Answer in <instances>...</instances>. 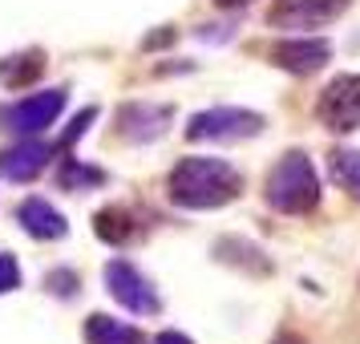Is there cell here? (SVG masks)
Listing matches in <instances>:
<instances>
[{"label": "cell", "instance_id": "obj_6", "mask_svg": "<svg viewBox=\"0 0 360 344\" xmlns=\"http://www.w3.org/2000/svg\"><path fill=\"white\" fill-rule=\"evenodd\" d=\"M348 4L352 0H276L267 8V25L288 29V33H304V29H320V25H332L336 17H344Z\"/></svg>", "mask_w": 360, "mask_h": 344}, {"label": "cell", "instance_id": "obj_16", "mask_svg": "<svg viewBox=\"0 0 360 344\" xmlns=\"http://www.w3.org/2000/svg\"><path fill=\"white\" fill-rule=\"evenodd\" d=\"M328 174L336 179L340 191H348L360 203V150H332L328 154Z\"/></svg>", "mask_w": 360, "mask_h": 344}, {"label": "cell", "instance_id": "obj_15", "mask_svg": "<svg viewBox=\"0 0 360 344\" xmlns=\"http://www.w3.org/2000/svg\"><path fill=\"white\" fill-rule=\"evenodd\" d=\"M41 69H45V53H25V57H8V61H0V85H8V89H25V85H33L41 77Z\"/></svg>", "mask_w": 360, "mask_h": 344}, {"label": "cell", "instance_id": "obj_1", "mask_svg": "<svg viewBox=\"0 0 360 344\" xmlns=\"http://www.w3.org/2000/svg\"><path fill=\"white\" fill-rule=\"evenodd\" d=\"M166 195L182 211H219L243 195V174L223 158H182L166 179Z\"/></svg>", "mask_w": 360, "mask_h": 344}, {"label": "cell", "instance_id": "obj_4", "mask_svg": "<svg viewBox=\"0 0 360 344\" xmlns=\"http://www.w3.org/2000/svg\"><path fill=\"white\" fill-rule=\"evenodd\" d=\"M316 117L332 134H352L360 126V73H336L316 101Z\"/></svg>", "mask_w": 360, "mask_h": 344}, {"label": "cell", "instance_id": "obj_9", "mask_svg": "<svg viewBox=\"0 0 360 344\" xmlns=\"http://www.w3.org/2000/svg\"><path fill=\"white\" fill-rule=\"evenodd\" d=\"M174 110L170 106H154V101H130L117 110V134L126 142H158L170 126Z\"/></svg>", "mask_w": 360, "mask_h": 344}, {"label": "cell", "instance_id": "obj_8", "mask_svg": "<svg viewBox=\"0 0 360 344\" xmlns=\"http://www.w3.org/2000/svg\"><path fill=\"white\" fill-rule=\"evenodd\" d=\"M267 57L283 73L311 77V73H320L332 61V41H324V37H288V41H276L267 49Z\"/></svg>", "mask_w": 360, "mask_h": 344}, {"label": "cell", "instance_id": "obj_21", "mask_svg": "<svg viewBox=\"0 0 360 344\" xmlns=\"http://www.w3.org/2000/svg\"><path fill=\"white\" fill-rule=\"evenodd\" d=\"M154 344H195L191 336H182V332H174V328H166V332H158V340Z\"/></svg>", "mask_w": 360, "mask_h": 344}, {"label": "cell", "instance_id": "obj_14", "mask_svg": "<svg viewBox=\"0 0 360 344\" xmlns=\"http://www.w3.org/2000/svg\"><path fill=\"white\" fill-rule=\"evenodd\" d=\"M214 255H219L223 263H231V267H247L251 276H267V272H271V263L263 260L259 247L243 243V239H219Z\"/></svg>", "mask_w": 360, "mask_h": 344}, {"label": "cell", "instance_id": "obj_3", "mask_svg": "<svg viewBox=\"0 0 360 344\" xmlns=\"http://www.w3.org/2000/svg\"><path fill=\"white\" fill-rule=\"evenodd\" d=\"M267 117L255 114V110H243V106H211L202 114L191 117L186 126V138L191 142H247L263 134Z\"/></svg>", "mask_w": 360, "mask_h": 344}, {"label": "cell", "instance_id": "obj_10", "mask_svg": "<svg viewBox=\"0 0 360 344\" xmlns=\"http://www.w3.org/2000/svg\"><path fill=\"white\" fill-rule=\"evenodd\" d=\"M53 146L41 138H20L17 146L0 150V179L8 182H33L45 166H49Z\"/></svg>", "mask_w": 360, "mask_h": 344}, {"label": "cell", "instance_id": "obj_13", "mask_svg": "<svg viewBox=\"0 0 360 344\" xmlns=\"http://www.w3.org/2000/svg\"><path fill=\"white\" fill-rule=\"evenodd\" d=\"M85 344H146V336L134 324H122L114 316L94 312V316L85 320Z\"/></svg>", "mask_w": 360, "mask_h": 344}, {"label": "cell", "instance_id": "obj_18", "mask_svg": "<svg viewBox=\"0 0 360 344\" xmlns=\"http://www.w3.org/2000/svg\"><path fill=\"white\" fill-rule=\"evenodd\" d=\"M45 288H49L57 300H77V272H65V267H57V272H49V279H45Z\"/></svg>", "mask_w": 360, "mask_h": 344}, {"label": "cell", "instance_id": "obj_20", "mask_svg": "<svg viewBox=\"0 0 360 344\" xmlns=\"http://www.w3.org/2000/svg\"><path fill=\"white\" fill-rule=\"evenodd\" d=\"M20 288V263L13 255H0V295L17 292Z\"/></svg>", "mask_w": 360, "mask_h": 344}, {"label": "cell", "instance_id": "obj_11", "mask_svg": "<svg viewBox=\"0 0 360 344\" xmlns=\"http://www.w3.org/2000/svg\"><path fill=\"white\" fill-rule=\"evenodd\" d=\"M17 223L25 227V235H33V239H45V243H53V239H65V235H69L65 215L57 211L49 198H41V195L20 198Z\"/></svg>", "mask_w": 360, "mask_h": 344}, {"label": "cell", "instance_id": "obj_12", "mask_svg": "<svg viewBox=\"0 0 360 344\" xmlns=\"http://www.w3.org/2000/svg\"><path fill=\"white\" fill-rule=\"evenodd\" d=\"M138 231H142L138 227V215H134L130 207H122V203L101 207V211L94 215V235L110 247H126L130 239H138Z\"/></svg>", "mask_w": 360, "mask_h": 344}, {"label": "cell", "instance_id": "obj_17", "mask_svg": "<svg viewBox=\"0 0 360 344\" xmlns=\"http://www.w3.org/2000/svg\"><path fill=\"white\" fill-rule=\"evenodd\" d=\"M57 179H61L65 191H85V186H101V182H105V170H98V166H82L77 158H65Z\"/></svg>", "mask_w": 360, "mask_h": 344}, {"label": "cell", "instance_id": "obj_5", "mask_svg": "<svg viewBox=\"0 0 360 344\" xmlns=\"http://www.w3.org/2000/svg\"><path fill=\"white\" fill-rule=\"evenodd\" d=\"M105 292L114 295L126 312H134V316H158V312H162V300L154 292V284H150L130 260L105 263Z\"/></svg>", "mask_w": 360, "mask_h": 344}, {"label": "cell", "instance_id": "obj_2", "mask_svg": "<svg viewBox=\"0 0 360 344\" xmlns=\"http://www.w3.org/2000/svg\"><path fill=\"white\" fill-rule=\"evenodd\" d=\"M263 198L279 215H311L316 211L320 207V179H316V166H311L308 154L288 150L271 166L267 186H263Z\"/></svg>", "mask_w": 360, "mask_h": 344}, {"label": "cell", "instance_id": "obj_22", "mask_svg": "<svg viewBox=\"0 0 360 344\" xmlns=\"http://www.w3.org/2000/svg\"><path fill=\"white\" fill-rule=\"evenodd\" d=\"M219 8H243V4H251V0H214Z\"/></svg>", "mask_w": 360, "mask_h": 344}, {"label": "cell", "instance_id": "obj_23", "mask_svg": "<svg viewBox=\"0 0 360 344\" xmlns=\"http://www.w3.org/2000/svg\"><path fill=\"white\" fill-rule=\"evenodd\" d=\"M276 344H304V340H300V336H279Z\"/></svg>", "mask_w": 360, "mask_h": 344}, {"label": "cell", "instance_id": "obj_7", "mask_svg": "<svg viewBox=\"0 0 360 344\" xmlns=\"http://www.w3.org/2000/svg\"><path fill=\"white\" fill-rule=\"evenodd\" d=\"M61 110H65V89H41V94H29L17 106H8L4 126L13 134H20V138H37L41 130H49L61 117Z\"/></svg>", "mask_w": 360, "mask_h": 344}, {"label": "cell", "instance_id": "obj_19", "mask_svg": "<svg viewBox=\"0 0 360 344\" xmlns=\"http://www.w3.org/2000/svg\"><path fill=\"white\" fill-rule=\"evenodd\" d=\"M94 122H98V110H94V106H89V110H82V114H77L73 122H69L65 138H61V150H69L73 142H77V138H85V130H89Z\"/></svg>", "mask_w": 360, "mask_h": 344}]
</instances>
